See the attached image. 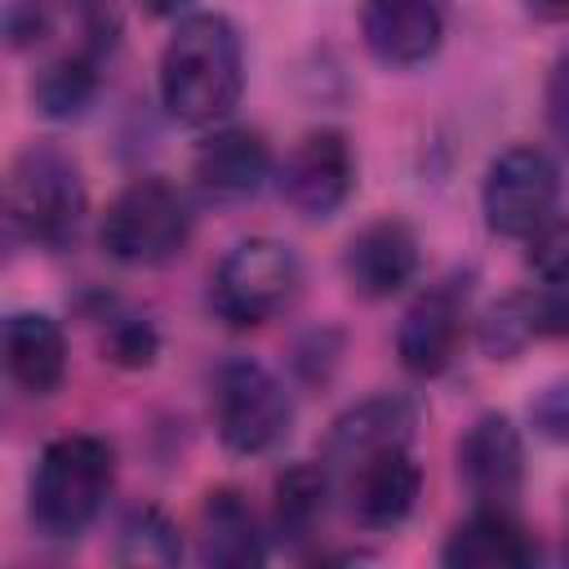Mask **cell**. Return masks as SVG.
I'll return each mask as SVG.
<instances>
[{
	"mask_svg": "<svg viewBox=\"0 0 569 569\" xmlns=\"http://www.w3.org/2000/svg\"><path fill=\"white\" fill-rule=\"evenodd\" d=\"M156 84L169 120L191 129L222 124L244 93V49L231 18L209 9L182 13L160 49Z\"/></svg>",
	"mask_w": 569,
	"mask_h": 569,
	"instance_id": "cell-1",
	"label": "cell"
},
{
	"mask_svg": "<svg viewBox=\"0 0 569 569\" xmlns=\"http://www.w3.org/2000/svg\"><path fill=\"white\" fill-rule=\"evenodd\" d=\"M116 485V449L102 436L71 431L40 449L31 471V520L49 538H76L93 525Z\"/></svg>",
	"mask_w": 569,
	"mask_h": 569,
	"instance_id": "cell-2",
	"label": "cell"
},
{
	"mask_svg": "<svg viewBox=\"0 0 569 569\" xmlns=\"http://www.w3.org/2000/svg\"><path fill=\"white\" fill-rule=\"evenodd\" d=\"M4 218L22 240L62 249L84 218V178L76 156L58 142H27L4 178Z\"/></svg>",
	"mask_w": 569,
	"mask_h": 569,
	"instance_id": "cell-3",
	"label": "cell"
},
{
	"mask_svg": "<svg viewBox=\"0 0 569 569\" xmlns=\"http://www.w3.org/2000/svg\"><path fill=\"white\" fill-rule=\"evenodd\" d=\"M98 240H102L107 258H116L124 267H164L191 240V204L160 173L133 178L107 204Z\"/></svg>",
	"mask_w": 569,
	"mask_h": 569,
	"instance_id": "cell-4",
	"label": "cell"
},
{
	"mask_svg": "<svg viewBox=\"0 0 569 569\" xmlns=\"http://www.w3.org/2000/svg\"><path fill=\"white\" fill-rule=\"evenodd\" d=\"M302 293V262L284 240L249 236L227 249V258L213 271L209 307L231 329H258L293 307Z\"/></svg>",
	"mask_w": 569,
	"mask_h": 569,
	"instance_id": "cell-5",
	"label": "cell"
},
{
	"mask_svg": "<svg viewBox=\"0 0 569 569\" xmlns=\"http://www.w3.org/2000/svg\"><path fill=\"white\" fill-rule=\"evenodd\" d=\"M209 409H213L218 440L244 458L276 449L293 422V400H289L284 382L249 356H236L213 373Z\"/></svg>",
	"mask_w": 569,
	"mask_h": 569,
	"instance_id": "cell-6",
	"label": "cell"
},
{
	"mask_svg": "<svg viewBox=\"0 0 569 569\" xmlns=\"http://www.w3.org/2000/svg\"><path fill=\"white\" fill-rule=\"evenodd\" d=\"M556 200H560V169L542 147L520 142L489 160L480 187V209L489 231L507 240H529L547 218H556Z\"/></svg>",
	"mask_w": 569,
	"mask_h": 569,
	"instance_id": "cell-7",
	"label": "cell"
},
{
	"mask_svg": "<svg viewBox=\"0 0 569 569\" xmlns=\"http://www.w3.org/2000/svg\"><path fill=\"white\" fill-rule=\"evenodd\" d=\"M280 196L302 213V218H329L347 204L356 187V156L347 133L338 129H311L302 133L289 156L276 169Z\"/></svg>",
	"mask_w": 569,
	"mask_h": 569,
	"instance_id": "cell-8",
	"label": "cell"
},
{
	"mask_svg": "<svg viewBox=\"0 0 569 569\" xmlns=\"http://www.w3.org/2000/svg\"><path fill=\"white\" fill-rule=\"evenodd\" d=\"M467 333V289L458 280H440L422 289L396 329V356L413 378H440L462 347Z\"/></svg>",
	"mask_w": 569,
	"mask_h": 569,
	"instance_id": "cell-9",
	"label": "cell"
},
{
	"mask_svg": "<svg viewBox=\"0 0 569 569\" xmlns=\"http://www.w3.org/2000/svg\"><path fill=\"white\" fill-rule=\"evenodd\" d=\"M422 493V467L413 462L409 445L373 449L342 467V498L347 511L365 529H391L400 525Z\"/></svg>",
	"mask_w": 569,
	"mask_h": 569,
	"instance_id": "cell-10",
	"label": "cell"
},
{
	"mask_svg": "<svg viewBox=\"0 0 569 569\" xmlns=\"http://www.w3.org/2000/svg\"><path fill=\"white\" fill-rule=\"evenodd\" d=\"M445 0H365L360 40L382 67H418L445 44Z\"/></svg>",
	"mask_w": 569,
	"mask_h": 569,
	"instance_id": "cell-11",
	"label": "cell"
},
{
	"mask_svg": "<svg viewBox=\"0 0 569 569\" xmlns=\"http://www.w3.org/2000/svg\"><path fill=\"white\" fill-rule=\"evenodd\" d=\"M458 476L476 502L507 507L525 480V445L507 413H480L458 440Z\"/></svg>",
	"mask_w": 569,
	"mask_h": 569,
	"instance_id": "cell-12",
	"label": "cell"
},
{
	"mask_svg": "<svg viewBox=\"0 0 569 569\" xmlns=\"http://www.w3.org/2000/svg\"><path fill=\"white\" fill-rule=\"evenodd\" d=\"M191 178L213 200H249L271 178V147L244 124H213L191 156Z\"/></svg>",
	"mask_w": 569,
	"mask_h": 569,
	"instance_id": "cell-13",
	"label": "cell"
},
{
	"mask_svg": "<svg viewBox=\"0 0 569 569\" xmlns=\"http://www.w3.org/2000/svg\"><path fill=\"white\" fill-rule=\"evenodd\" d=\"M342 276L369 302L400 293L418 276V236L400 218H378L360 227L342 249Z\"/></svg>",
	"mask_w": 569,
	"mask_h": 569,
	"instance_id": "cell-14",
	"label": "cell"
},
{
	"mask_svg": "<svg viewBox=\"0 0 569 569\" xmlns=\"http://www.w3.org/2000/svg\"><path fill=\"white\" fill-rule=\"evenodd\" d=\"M440 560L453 569H525L538 560L533 533L493 502H480L440 547Z\"/></svg>",
	"mask_w": 569,
	"mask_h": 569,
	"instance_id": "cell-15",
	"label": "cell"
},
{
	"mask_svg": "<svg viewBox=\"0 0 569 569\" xmlns=\"http://www.w3.org/2000/svg\"><path fill=\"white\" fill-rule=\"evenodd\" d=\"M413 427H418V409L413 400L405 396H369L351 409H342L325 436V462L329 471H342L347 462L373 453V449H387V445H409L413 440Z\"/></svg>",
	"mask_w": 569,
	"mask_h": 569,
	"instance_id": "cell-16",
	"label": "cell"
},
{
	"mask_svg": "<svg viewBox=\"0 0 569 569\" xmlns=\"http://www.w3.org/2000/svg\"><path fill=\"white\" fill-rule=\"evenodd\" d=\"M4 369L27 396H53L67 378V333L44 311H13L4 320Z\"/></svg>",
	"mask_w": 569,
	"mask_h": 569,
	"instance_id": "cell-17",
	"label": "cell"
},
{
	"mask_svg": "<svg viewBox=\"0 0 569 569\" xmlns=\"http://www.w3.org/2000/svg\"><path fill=\"white\" fill-rule=\"evenodd\" d=\"M200 560L222 569H253L267 560V538L253 507L236 489H209L200 507Z\"/></svg>",
	"mask_w": 569,
	"mask_h": 569,
	"instance_id": "cell-18",
	"label": "cell"
},
{
	"mask_svg": "<svg viewBox=\"0 0 569 569\" xmlns=\"http://www.w3.org/2000/svg\"><path fill=\"white\" fill-rule=\"evenodd\" d=\"M333 471L329 462H289L271 485V525L280 538L302 542L316 533V525L329 511Z\"/></svg>",
	"mask_w": 569,
	"mask_h": 569,
	"instance_id": "cell-19",
	"label": "cell"
},
{
	"mask_svg": "<svg viewBox=\"0 0 569 569\" xmlns=\"http://www.w3.org/2000/svg\"><path fill=\"white\" fill-rule=\"evenodd\" d=\"M93 93H98V49L89 44L53 58L31 80V102L49 120H76L93 102Z\"/></svg>",
	"mask_w": 569,
	"mask_h": 569,
	"instance_id": "cell-20",
	"label": "cell"
},
{
	"mask_svg": "<svg viewBox=\"0 0 569 569\" xmlns=\"http://www.w3.org/2000/svg\"><path fill=\"white\" fill-rule=\"evenodd\" d=\"M116 560L120 565H178L182 560L178 525L160 507L129 511L120 525V538H116Z\"/></svg>",
	"mask_w": 569,
	"mask_h": 569,
	"instance_id": "cell-21",
	"label": "cell"
},
{
	"mask_svg": "<svg viewBox=\"0 0 569 569\" xmlns=\"http://www.w3.org/2000/svg\"><path fill=\"white\" fill-rule=\"evenodd\" d=\"M160 356V333L147 316L133 311H111L102 325V360L116 369H147Z\"/></svg>",
	"mask_w": 569,
	"mask_h": 569,
	"instance_id": "cell-22",
	"label": "cell"
},
{
	"mask_svg": "<svg viewBox=\"0 0 569 569\" xmlns=\"http://www.w3.org/2000/svg\"><path fill=\"white\" fill-rule=\"evenodd\" d=\"M529 267L538 280H569V218H547L529 236Z\"/></svg>",
	"mask_w": 569,
	"mask_h": 569,
	"instance_id": "cell-23",
	"label": "cell"
},
{
	"mask_svg": "<svg viewBox=\"0 0 569 569\" xmlns=\"http://www.w3.org/2000/svg\"><path fill=\"white\" fill-rule=\"evenodd\" d=\"M529 427L551 440V445H569V378H556L547 387L533 391L529 400Z\"/></svg>",
	"mask_w": 569,
	"mask_h": 569,
	"instance_id": "cell-24",
	"label": "cell"
},
{
	"mask_svg": "<svg viewBox=\"0 0 569 569\" xmlns=\"http://www.w3.org/2000/svg\"><path fill=\"white\" fill-rule=\"evenodd\" d=\"M4 27H9V44H13V49H27V44L44 40V31H49V9H44V0H13Z\"/></svg>",
	"mask_w": 569,
	"mask_h": 569,
	"instance_id": "cell-25",
	"label": "cell"
},
{
	"mask_svg": "<svg viewBox=\"0 0 569 569\" xmlns=\"http://www.w3.org/2000/svg\"><path fill=\"white\" fill-rule=\"evenodd\" d=\"M547 124L569 147V49L556 58V67L547 76Z\"/></svg>",
	"mask_w": 569,
	"mask_h": 569,
	"instance_id": "cell-26",
	"label": "cell"
},
{
	"mask_svg": "<svg viewBox=\"0 0 569 569\" xmlns=\"http://www.w3.org/2000/svg\"><path fill=\"white\" fill-rule=\"evenodd\" d=\"M191 4L196 0H138V9L147 18H182V13H191Z\"/></svg>",
	"mask_w": 569,
	"mask_h": 569,
	"instance_id": "cell-27",
	"label": "cell"
},
{
	"mask_svg": "<svg viewBox=\"0 0 569 569\" xmlns=\"http://www.w3.org/2000/svg\"><path fill=\"white\" fill-rule=\"evenodd\" d=\"M538 22H569V0H525Z\"/></svg>",
	"mask_w": 569,
	"mask_h": 569,
	"instance_id": "cell-28",
	"label": "cell"
}]
</instances>
